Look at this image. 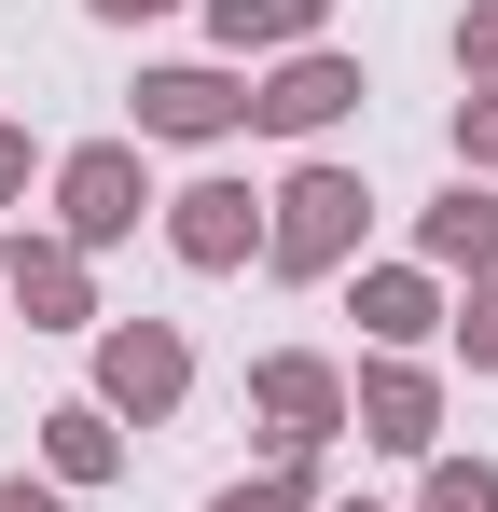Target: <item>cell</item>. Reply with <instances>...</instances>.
Masks as SVG:
<instances>
[{
	"label": "cell",
	"mask_w": 498,
	"mask_h": 512,
	"mask_svg": "<svg viewBox=\"0 0 498 512\" xmlns=\"http://www.w3.org/2000/svg\"><path fill=\"white\" fill-rule=\"evenodd\" d=\"M360 208H374V194H360L346 167H305L291 194H277V263H291V277H332V263L360 250Z\"/></svg>",
	"instance_id": "6da1fadb"
},
{
	"label": "cell",
	"mask_w": 498,
	"mask_h": 512,
	"mask_svg": "<svg viewBox=\"0 0 498 512\" xmlns=\"http://www.w3.org/2000/svg\"><path fill=\"white\" fill-rule=\"evenodd\" d=\"M56 208H70V236H83V250H111V236H139L153 180H139V153H125V139H83L70 167H56Z\"/></svg>",
	"instance_id": "7a4b0ae2"
},
{
	"label": "cell",
	"mask_w": 498,
	"mask_h": 512,
	"mask_svg": "<svg viewBox=\"0 0 498 512\" xmlns=\"http://www.w3.org/2000/svg\"><path fill=\"white\" fill-rule=\"evenodd\" d=\"M332 111H360V70H346V56H291L277 84L249 97V125H263V139H319Z\"/></svg>",
	"instance_id": "3957f363"
},
{
	"label": "cell",
	"mask_w": 498,
	"mask_h": 512,
	"mask_svg": "<svg viewBox=\"0 0 498 512\" xmlns=\"http://www.w3.org/2000/svg\"><path fill=\"white\" fill-rule=\"evenodd\" d=\"M222 125H249V84H222V70H153L139 84V139H222Z\"/></svg>",
	"instance_id": "277c9868"
},
{
	"label": "cell",
	"mask_w": 498,
	"mask_h": 512,
	"mask_svg": "<svg viewBox=\"0 0 498 512\" xmlns=\"http://www.w3.org/2000/svg\"><path fill=\"white\" fill-rule=\"evenodd\" d=\"M249 402H263V416H277V443H291V457H305V443H332V429H346V388H332L319 360H263V374H249Z\"/></svg>",
	"instance_id": "5b68a950"
},
{
	"label": "cell",
	"mask_w": 498,
	"mask_h": 512,
	"mask_svg": "<svg viewBox=\"0 0 498 512\" xmlns=\"http://www.w3.org/2000/svg\"><path fill=\"white\" fill-rule=\"evenodd\" d=\"M180 374H194V360H180V333H153V319L97 346V388H111L125 416H166V402H180Z\"/></svg>",
	"instance_id": "8992f818"
},
{
	"label": "cell",
	"mask_w": 498,
	"mask_h": 512,
	"mask_svg": "<svg viewBox=\"0 0 498 512\" xmlns=\"http://www.w3.org/2000/svg\"><path fill=\"white\" fill-rule=\"evenodd\" d=\"M166 236H180V263H249V180H194L166 208Z\"/></svg>",
	"instance_id": "52a82bcc"
},
{
	"label": "cell",
	"mask_w": 498,
	"mask_h": 512,
	"mask_svg": "<svg viewBox=\"0 0 498 512\" xmlns=\"http://www.w3.org/2000/svg\"><path fill=\"white\" fill-rule=\"evenodd\" d=\"M0 291H14V305H28L42 333H70V319H83V263L56 250V236H14V263H0Z\"/></svg>",
	"instance_id": "ba28073f"
},
{
	"label": "cell",
	"mask_w": 498,
	"mask_h": 512,
	"mask_svg": "<svg viewBox=\"0 0 498 512\" xmlns=\"http://www.w3.org/2000/svg\"><path fill=\"white\" fill-rule=\"evenodd\" d=\"M360 429H374V443H388V457H429V429H443V388H429V374H402V360H388V374H374V388H360Z\"/></svg>",
	"instance_id": "9c48e42d"
},
{
	"label": "cell",
	"mask_w": 498,
	"mask_h": 512,
	"mask_svg": "<svg viewBox=\"0 0 498 512\" xmlns=\"http://www.w3.org/2000/svg\"><path fill=\"white\" fill-rule=\"evenodd\" d=\"M429 263H498V208L485 194H443L429 208Z\"/></svg>",
	"instance_id": "30bf717a"
},
{
	"label": "cell",
	"mask_w": 498,
	"mask_h": 512,
	"mask_svg": "<svg viewBox=\"0 0 498 512\" xmlns=\"http://www.w3.org/2000/svg\"><path fill=\"white\" fill-rule=\"evenodd\" d=\"M42 443H56V471H111V457H125V429L97 416V402H56V416H42Z\"/></svg>",
	"instance_id": "8fae6325"
},
{
	"label": "cell",
	"mask_w": 498,
	"mask_h": 512,
	"mask_svg": "<svg viewBox=\"0 0 498 512\" xmlns=\"http://www.w3.org/2000/svg\"><path fill=\"white\" fill-rule=\"evenodd\" d=\"M305 28H319V0H222V42H305Z\"/></svg>",
	"instance_id": "7c38bea8"
},
{
	"label": "cell",
	"mask_w": 498,
	"mask_h": 512,
	"mask_svg": "<svg viewBox=\"0 0 498 512\" xmlns=\"http://www.w3.org/2000/svg\"><path fill=\"white\" fill-rule=\"evenodd\" d=\"M360 319H374L388 346H415L429 333V277H360Z\"/></svg>",
	"instance_id": "4fadbf2b"
},
{
	"label": "cell",
	"mask_w": 498,
	"mask_h": 512,
	"mask_svg": "<svg viewBox=\"0 0 498 512\" xmlns=\"http://www.w3.org/2000/svg\"><path fill=\"white\" fill-rule=\"evenodd\" d=\"M429 512H498V471H471V457H443V471H429Z\"/></svg>",
	"instance_id": "5bb4252c"
},
{
	"label": "cell",
	"mask_w": 498,
	"mask_h": 512,
	"mask_svg": "<svg viewBox=\"0 0 498 512\" xmlns=\"http://www.w3.org/2000/svg\"><path fill=\"white\" fill-rule=\"evenodd\" d=\"M222 512H305V471H263V485H236Z\"/></svg>",
	"instance_id": "9a60e30c"
},
{
	"label": "cell",
	"mask_w": 498,
	"mask_h": 512,
	"mask_svg": "<svg viewBox=\"0 0 498 512\" xmlns=\"http://www.w3.org/2000/svg\"><path fill=\"white\" fill-rule=\"evenodd\" d=\"M457 56H471V70H485V84H498V0H485V14H471V28H457Z\"/></svg>",
	"instance_id": "2e32d148"
},
{
	"label": "cell",
	"mask_w": 498,
	"mask_h": 512,
	"mask_svg": "<svg viewBox=\"0 0 498 512\" xmlns=\"http://www.w3.org/2000/svg\"><path fill=\"white\" fill-rule=\"evenodd\" d=\"M457 346H471V360H498V291H471V319H457Z\"/></svg>",
	"instance_id": "e0dca14e"
},
{
	"label": "cell",
	"mask_w": 498,
	"mask_h": 512,
	"mask_svg": "<svg viewBox=\"0 0 498 512\" xmlns=\"http://www.w3.org/2000/svg\"><path fill=\"white\" fill-rule=\"evenodd\" d=\"M457 139H471V153L498 167V97H471V111H457Z\"/></svg>",
	"instance_id": "ac0fdd59"
},
{
	"label": "cell",
	"mask_w": 498,
	"mask_h": 512,
	"mask_svg": "<svg viewBox=\"0 0 498 512\" xmlns=\"http://www.w3.org/2000/svg\"><path fill=\"white\" fill-rule=\"evenodd\" d=\"M0 194H28V139L14 125H0Z\"/></svg>",
	"instance_id": "d6986e66"
},
{
	"label": "cell",
	"mask_w": 498,
	"mask_h": 512,
	"mask_svg": "<svg viewBox=\"0 0 498 512\" xmlns=\"http://www.w3.org/2000/svg\"><path fill=\"white\" fill-rule=\"evenodd\" d=\"M0 512H56V499H42V485H0Z\"/></svg>",
	"instance_id": "ffe728a7"
},
{
	"label": "cell",
	"mask_w": 498,
	"mask_h": 512,
	"mask_svg": "<svg viewBox=\"0 0 498 512\" xmlns=\"http://www.w3.org/2000/svg\"><path fill=\"white\" fill-rule=\"evenodd\" d=\"M97 14H166V0H97Z\"/></svg>",
	"instance_id": "44dd1931"
},
{
	"label": "cell",
	"mask_w": 498,
	"mask_h": 512,
	"mask_svg": "<svg viewBox=\"0 0 498 512\" xmlns=\"http://www.w3.org/2000/svg\"><path fill=\"white\" fill-rule=\"evenodd\" d=\"M346 512H374V499H346Z\"/></svg>",
	"instance_id": "7402d4cb"
}]
</instances>
